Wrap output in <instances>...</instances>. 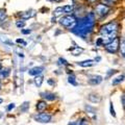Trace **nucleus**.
<instances>
[{
  "label": "nucleus",
  "mask_w": 125,
  "mask_h": 125,
  "mask_svg": "<svg viewBox=\"0 0 125 125\" xmlns=\"http://www.w3.org/2000/svg\"><path fill=\"white\" fill-rule=\"evenodd\" d=\"M95 25H96V16L94 14V11H90L84 17L78 19L75 27L71 31L76 36L85 39L89 34H91L94 31Z\"/></svg>",
  "instance_id": "nucleus-1"
},
{
  "label": "nucleus",
  "mask_w": 125,
  "mask_h": 125,
  "mask_svg": "<svg viewBox=\"0 0 125 125\" xmlns=\"http://www.w3.org/2000/svg\"><path fill=\"white\" fill-rule=\"evenodd\" d=\"M119 28H120V25L117 21L107 22L100 27L99 34H100V38L102 39L104 45L113 41L116 37H118Z\"/></svg>",
  "instance_id": "nucleus-2"
},
{
  "label": "nucleus",
  "mask_w": 125,
  "mask_h": 125,
  "mask_svg": "<svg viewBox=\"0 0 125 125\" xmlns=\"http://www.w3.org/2000/svg\"><path fill=\"white\" fill-rule=\"evenodd\" d=\"M77 20L78 19L74 15H65V16H62V17L60 18L58 23H60V25L62 26L64 28L71 31L74 27H75Z\"/></svg>",
  "instance_id": "nucleus-3"
},
{
  "label": "nucleus",
  "mask_w": 125,
  "mask_h": 125,
  "mask_svg": "<svg viewBox=\"0 0 125 125\" xmlns=\"http://www.w3.org/2000/svg\"><path fill=\"white\" fill-rule=\"evenodd\" d=\"M120 40H121V38L116 37L113 41H111L109 43H107V44H105V45H104L105 51L108 52V53H111V54H116L117 52L119 51Z\"/></svg>",
  "instance_id": "nucleus-4"
},
{
  "label": "nucleus",
  "mask_w": 125,
  "mask_h": 125,
  "mask_svg": "<svg viewBox=\"0 0 125 125\" xmlns=\"http://www.w3.org/2000/svg\"><path fill=\"white\" fill-rule=\"evenodd\" d=\"M112 7H109L105 4H102V3H99V4L95 5V9H94V14L95 16H98L99 18H104L109 14Z\"/></svg>",
  "instance_id": "nucleus-5"
},
{
  "label": "nucleus",
  "mask_w": 125,
  "mask_h": 125,
  "mask_svg": "<svg viewBox=\"0 0 125 125\" xmlns=\"http://www.w3.org/2000/svg\"><path fill=\"white\" fill-rule=\"evenodd\" d=\"M33 120L39 123H49L52 121V115L49 113H39V114L33 116Z\"/></svg>",
  "instance_id": "nucleus-6"
},
{
  "label": "nucleus",
  "mask_w": 125,
  "mask_h": 125,
  "mask_svg": "<svg viewBox=\"0 0 125 125\" xmlns=\"http://www.w3.org/2000/svg\"><path fill=\"white\" fill-rule=\"evenodd\" d=\"M40 96L42 99H44L45 101H50V102H53L57 99V96L55 93L53 92H49V91H45V92H41Z\"/></svg>",
  "instance_id": "nucleus-7"
},
{
  "label": "nucleus",
  "mask_w": 125,
  "mask_h": 125,
  "mask_svg": "<svg viewBox=\"0 0 125 125\" xmlns=\"http://www.w3.org/2000/svg\"><path fill=\"white\" fill-rule=\"evenodd\" d=\"M45 71V67L44 66H36V67H32L28 69V75L29 76H38L41 75V74Z\"/></svg>",
  "instance_id": "nucleus-8"
},
{
  "label": "nucleus",
  "mask_w": 125,
  "mask_h": 125,
  "mask_svg": "<svg viewBox=\"0 0 125 125\" xmlns=\"http://www.w3.org/2000/svg\"><path fill=\"white\" fill-rule=\"evenodd\" d=\"M102 81H103V77L101 75H98V74H97V75L96 74L95 75H91L88 78V83L91 85H98L102 83Z\"/></svg>",
  "instance_id": "nucleus-9"
},
{
  "label": "nucleus",
  "mask_w": 125,
  "mask_h": 125,
  "mask_svg": "<svg viewBox=\"0 0 125 125\" xmlns=\"http://www.w3.org/2000/svg\"><path fill=\"white\" fill-rule=\"evenodd\" d=\"M37 15V10H26V11H22L20 14V19H23V20H28V19H31L33 17H36Z\"/></svg>",
  "instance_id": "nucleus-10"
},
{
  "label": "nucleus",
  "mask_w": 125,
  "mask_h": 125,
  "mask_svg": "<svg viewBox=\"0 0 125 125\" xmlns=\"http://www.w3.org/2000/svg\"><path fill=\"white\" fill-rule=\"evenodd\" d=\"M96 64L97 62L94 60H84L81 62H77V65L81 68H91V67H94Z\"/></svg>",
  "instance_id": "nucleus-11"
},
{
  "label": "nucleus",
  "mask_w": 125,
  "mask_h": 125,
  "mask_svg": "<svg viewBox=\"0 0 125 125\" xmlns=\"http://www.w3.org/2000/svg\"><path fill=\"white\" fill-rule=\"evenodd\" d=\"M11 73V68L10 67H2V69L0 70V80L6 79L9 78Z\"/></svg>",
  "instance_id": "nucleus-12"
},
{
  "label": "nucleus",
  "mask_w": 125,
  "mask_h": 125,
  "mask_svg": "<svg viewBox=\"0 0 125 125\" xmlns=\"http://www.w3.org/2000/svg\"><path fill=\"white\" fill-rule=\"evenodd\" d=\"M47 107H48V103H47V101H45L44 99L39 100L37 102V104H36V109L38 111V113L44 112Z\"/></svg>",
  "instance_id": "nucleus-13"
},
{
  "label": "nucleus",
  "mask_w": 125,
  "mask_h": 125,
  "mask_svg": "<svg viewBox=\"0 0 125 125\" xmlns=\"http://www.w3.org/2000/svg\"><path fill=\"white\" fill-rule=\"evenodd\" d=\"M0 43H2L4 46H10V47H14L15 45V42H13L9 37L4 36V34H0Z\"/></svg>",
  "instance_id": "nucleus-14"
},
{
  "label": "nucleus",
  "mask_w": 125,
  "mask_h": 125,
  "mask_svg": "<svg viewBox=\"0 0 125 125\" xmlns=\"http://www.w3.org/2000/svg\"><path fill=\"white\" fill-rule=\"evenodd\" d=\"M88 100L92 103H99L101 101V96L96 93H91V94H89V96H88Z\"/></svg>",
  "instance_id": "nucleus-15"
},
{
  "label": "nucleus",
  "mask_w": 125,
  "mask_h": 125,
  "mask_svg": "<svg viewBox=\"0 0 125 125\" xmlns=\"http://www.w3.org/2000/svg\"><path fill=\"white\" fill-rule=\"evenodd\" d=\"M84 109H85V112H87L93 119L97 118V117H96V108L94 106H92V105H90V104H85L84 105Z\"/></svg>",
  "instance_id": "nucleus-16"
},
{
  "label": "nucleus",
  "mask_w": 125,
  "mask_h": 125,
  "mask_svg": "<svg viewBox=\"0 0 125 125\" xmlns=\"http://www.w3.org/2000/svg\"><path fill=\"white\" fill-rule=\"evenodd\" d=\"M83 48H81V47H78V46H74V47H72V48H70L69 49V51L71 52V54L72 55H74V56H78V55H80L81 53L83 52Z\"/></svg>",
  "instance_id": "nucleus-17"
},
{
  "label": "nucleus",
  "mask_w": 125,
  "mask_h": 125,
  "mask_svg": "<svg viewBox=\"0 0 125 125\" xmlns=\"http://www.w3.org/2000/svg\"><path fill=\"white\" fill-rule=\"evenodd\" d=\"M43 83H44V75L41 74V75H38V76H34L33 78V83L37 88H41Z\"/></svg>",
  "instance_id": "nucleus-18"
},
{
  "label": "nucleus",
  "mask_w": 125,
  "mask_h": 125,
  "mask_svg": "<svg viewBox=\"0 0 125 125\" xmlns=\"http://www.w3.org/2000/svg\"><path fill=\"white\" fill-rule=\"evenodd\" d=\"M124 79H125V75H124V74H120V75H118L117 77H115L114 79L112 80V84H113V85H118V84H120L121 83H123Z\"/></svg>",
  "instance_id": "nucleus-19"
},
{
  "label": "nucleus",
  "mask_w": 125,
  "mask_h": 125,
  "mask_svg": "<svg viewBox=\"0 0 125 125\" xmlns=\"http://www.w3.org/2000/svg\"><path fill=\"white\" fill-rule=\"evenodd\" d=\"M29 107H30V102L29 101H24L21 105H20V107H19V111H20V113H27L29 111Z\"/></svg>",
  "instance_id": "nucleus-20"
},
{
  "label": "nucleus",
  "mask_w": 125,
  "mask_h": 125,
  "mask_svg": "<svg viewBox=\"0 0 125 125\" xmlns=\"http://www.w3.org/2000/svg\"><path fill=\"white\" fill-rule=\"evenodd\" d=\"M62 9H64V13L66 15H73V13H74L73 4H66V5L62 6Z\"/></svg>",
  "instance_id": "nucleus-21"
},
{
  "label": "nucleus",
  "mask_w": 125,
  "mask_h": 125,
  "mask_svg": "<svg viewBox=\"0 0 125 125\" xmlns=\"http://www.w3.org/2000/svg\"><path fill=\"white\" fill-rule=\"evenodd\" d=\"M119 51H120V55L125 60V39H122V40H120Z\"/></svg>",
  "instance_id": "nucleus-22"
},
{
  "label": "nucleus",
  "mask_w": 125,
  "mask_h": 125,
  "mask_svg": "<svg viewBox=\"0 0 125 125\" xmlns=\"http://www.w3.org/2000/svg\"><path fill=\"white\" fill-rule=\"evenodd\" d=\"M64 9H62V6H57L55 10H53V17H55V18H57V17H62V16H64Z\"/></svg>",
  "instance_id": "nucleus-23"
},
{
  "label": "nucleus",
  "mask_w": 125,
  "mask_h": 125,
  "mask_svg": "<svg viewBox=\"0 0 125 125\" xmlns=\"http://www.w3.org/2000/svg\"><path fill=\"white\" fill-rule=\"evenodd\" d=\"M14 52H15V54L17 55L19 58H24V52H23V50L21 49V47L20 46H17V47H15L14 48Z\"/></svg>",
  "instance_id": "nucleus-24"
},
{
  "label": "nucleus",
  "mask_w": 125,
  "mask_h": 125,
  "mask_svg": "<svg viewBox=\"0 0 125 125\" xmlns=\"http://www.w3.org/2000/svg\"><path fill=\"white\" fill-rule=\"evenodd\" d=\"M68 83L71 85H73V87H77V85H78V83L76 80V76L74 75V74H72V73L68 76Z\"/></svg>",
  "instance_id": "nucleus-25"
},
{
  "label": "nucleus",
  "mask_w": 125,
  "mask_h": 125,
  "mask_svg": "<svg viewBox=\"0 0 125 125\" xmlns=\"http://www.w3.org/2000/svg\"><path fill=\"white\" fill-rule=\"evenodd\" d=\"M15 25H16V27H17V28H19V29L25 28V26H26V21L23 20V19H18V20L15 22Z\"/></svg>",
  "instance_id": "nucleus-26"
},
{
  "label": "nucleus",
  "mask_w": 125,
  "mask_h": 125,
  "mask_svg": "<svg viewBox=\"0 0 125 125\" xmlns=\"http://www.w3.org/2000/svg\"><path fill=\"white\" fill-rule=\"evenodd\" d=\"M100 3H102V4H105L109 7H113L117 4V2H118V0H100Z\"/></svg>",
  "instance_id": "nucleus-27"
},
{
  "label": "nucleus",
  "mask_w": 125,
  "mask_h": 125,
  "mask_svg": "<svg viewBox=\"0 0 125 125\" xmlns=\"http://www.w3.org/2000/svg\"><path fill=\"white\" fill-rule=\"evenodd\" d=\"M7 20V14L4 9H0V22H4Z\"/></svg>",
  "instance_id": "nucleus-28"
},
{
  "label": "nucleus",
  "mask_w": 125,
  "mask_h": 125,
  "mask_svg": "<svg viewBox=\"0 0 125 125\" xmlns=\"http://www.w3.org/2000/svg\"><path fill=\"white\" fill-rule=\"evenodd\" d=\"M15 43L16 44H19L20 45V47L22 46V47H26L27 46V42L24 40V39H20V38H18V39H16V41H15Z\"/></svg>",
  "instance_id": "nucleus-29"
},
{
  "label": "nucleus",
  "mask_w": 125,
  "mask_h": 125,
  "mask_svg": "<svg viewBox=\"0 0 125 125\" xmlns=\"http://www.w3.org/2000/svg\"><path fill=\"white\" fill-rule=\"evenodd\" d=\"M109 113H111V115L114 117V118H116L117 115H116V111L114 108V103H113V101H109Z\"/></svg>",
  "instance_id": "nucleus-30"
},
{
  "label": "nucleus",
  "mask_w": 125,
  "mask_h": 125,
  "mask_svg": "<svg viewBox=\"0 0 125 125\" xmlns=\"http://www.w3.org/2000/svg\"><path fill=\"white\" fill-rule=\"evenodd\" d=\"M57 65L58 66H68L69 65V62H67V60L64 57H60L57 60Z\"/></svg>",
  "instance_id": "nucleus-31"
},
{
  "label": "nucleus",
  "mask_w": 125,
  "mask_h": 125,
  "mask_svg": "<svg viewBox=\"0 0 125 125\" xmlns=\"http://www.w3.org/2000/svg\"><path fill=\"white\" fill-rule=\"evenodd\" d=\"M116 73H118V70H116V69H111V70H108V71L106 72V78H109V77H112L114 74Z\"/></svg>",
  "instance_id": "nucleus-32"
},
{
  "label": "nucleus",
  "mask_w": 125,
  "mask_h": 125,
  "mask_svg": "<svg viewBox=\"0 0 125 125\" xmlns=\"http://www.w3.org/2000/svg\"><path fill=\"white\" fill-rule=\"evenodd\" d=\"M20 30H21V33L24 34V36H29V34L32 32V30H31L30 28H22Z\"/></svg>",
  "instance_id": "nucleus-33"
},
{
  "label": "nucleus",
  "mask_w": 125,
  "mask_h": 125,
  "mask_svg": "<svg viewBox=\"0 0 125 125\" xmlns=\"http://www.w3.org/2000/svg\"><path fill=\"white\" fill-rule=\"evenodd\" d=\"M95 46H97V47L104 46V44H103V41H102V39H101L100 37H99V38H97V40L95 41Z\"/></svg>",
  "instance_id": "nucleus-34"
},
{
  "label": "nucleus",
  "mask_w": 125,
  "mask_h": 125,
  "mask_svg": "<svg viewBox=\"0 0 125 125\" xmlns=\"http://www.w3.org/2000/svg\"><path fill=\"white\" fill-rule=\"evenodd\" d=\"M16 108V103H14V102H11V103H10V104H7L6 105V111L7 112H11L13 109H15Z\"/></svg>",
  "instance_id": "nucleus-35"
},
{
  "label": "nucleus",
  "mask_w": 125,
  "mask_h": 125,
  "mask_svg": "<svg viewBox=\"0 0 125 125\" xmlns=\"http://www.w3.org/2000/svg\"><path fill=\"white\" fill-rule=\"evenodd\" d=\"M47 83L49 85H55V80L53 79V78H49V79H47Z\"/></svg>",
  "instance_id": "nucleus-36"
},
{
  "label": "nucleus",
  "mask_w": 125,
  "mask_h": 125,
  "mask_svg": "<svg viewBox=\"0 0 125 125\" xmlns=\"http://www.w3.org/2000/svg\"><path fill=\"white\" fill-rule=\"evenodd\" d=\"M79 125H88V121H87V119H81L80 120V124Z\"/></svg>",
  "instance_id": "nucleus-37"
},
{
  "label": "nucleus",
  "mask_w": 125,
  "mask_h": 125,
  "mask_svg": "<svg viewBox=\"0 0 125 125\" xmlns=\"http://www.w3.org/2000/svg\"><path fill=\"white\" fill-rule=\"evenodd\" d=\"M121 100H122V103H123V107L125 109V95L122 96V98H121Z\"/></svg>",
  "instance_id": "nucleus-38"
},
{
  "label": "nucleus",
  "mask_w": 125,
  "mask_h": 125,
  "mask_svg": "<svg viewBox=\"0 0 125 125\" xmlns=\"http://www.w3.org/2000/svg\"><path fill=\"white\" fill-rule=\"evenodd\" d=\"M94 61H95L96 62H100V61H101V57H100V56H97V57H96Z\"/></svg>",
  "instance_id": "nucleus-39"
},
{
  "label": "nucleus",
  "mask_w": 125,
  "mask_h": 125,
  "mask_svg": "<svg viewBox=\"0 0 125 125\" xmlns=\"http://www.w3.org/2000/svg\"><path fill=\"white\" fill-rule=\"evenodd\" d=\"M88 1H89V2H91V3H95L97 0H88Z\"/></svg>",
  "instance_id": "nucleus-40"
},
{
  "label": "nucleus",
  "mask_w": 125,
  "mask_h": 125,
  "mask_svg": "<svg viewBox=\"0 0 125 125\" xmlns=\"http://www.w3.org/2000/svg\"><path fill=\"white\" fill-rule=\"evenodd\" d=\"M51 1H54V2H62V0H51Z\"/></svg>",
  "instance_id": "nucleus-41"
},
{
  "label": "nucleus",
  "mask_w": 125,
  "mask_h": 125,
  "mask_svg": "<svg viewBox=\"0 0 125 125\" xmlns=\"http://www.w3.org/2000/svg\"><path fill=\"white\" fill-rule=\"evenodd\" d=\"M2 103H3V99L0 97V104H2Z\"/></svg>",
  "instance_id": "nucleus-42"
},
{
  "label": "nucleus",
  "mask_w": 125,
  "mask_h": 125,
  "mask_svg": "<svg viewBox=\"0 0 125 125\" xmlns=\"http://www.w3.org/2000/svg\"><path fill=\"white\" fill-rule=\"evenodd\" d=\"M2 67H3V66H2V64H1V62H0V70L2 69Z\"/></svg>",
  "instance_id": "nucleus-43"
},
{
  "label": "nucleus",
  "mask_w": 125,
  "mask_h": 125,
  "mask_svg": "<svg viewBox=\"0 0 125 125\" xmlns=\"http://www.w3.org/2000/svg\"><path fill=\"white\" fill-rule=\"evenodd\" d=\"M0 90H1V80H0Z\"/></svg>",
  "instance_id": "nucleus-44"
}]
</instances>
